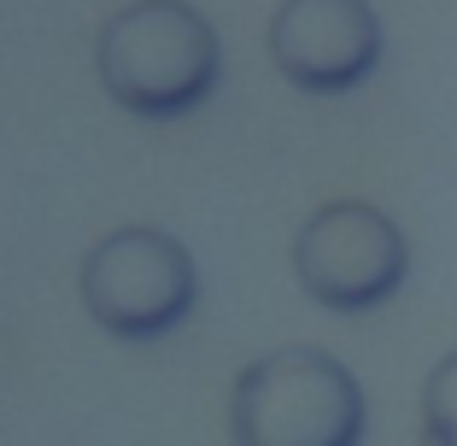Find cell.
I'll return each instance as SVG.
<instances>
[{
  "label": "cell",
  "instance_id": "1",
  "mask_svg": "<svg viewBox=\"0 0 457 446\" xmlns=\"http://www.w3.org/2000/svg\"><path fill=\"white\" fill-rule=\"evenodd\" d=\"M106 95L135 118H182L217 88L223 47L188 0H135L95 41Z\"/></svg>",
  "mask_w": 457,
  "mask_h": 446
},
{
  "label": "cell",
  "instance_id": "2",
  "mask_svg": "<svg viewBox=\"0 0 457 446\" xmlns=\"http://www.w3.org/2000/svg\"><path fill=\"white\" fill-rule=\"evenodd\" d=\"M363 388L335 352L276 347L246 365L228 393L235 446H363Z\"/></svg>",
  "mask_w": 457,
  "mask_h": 446
},
{
  "label": "cell",
  "instance_id": "3",
  "mask_svg": "<svg viewBox=\"0 0 457 446\" xmlns=\"http://www.w3.org/2000/svg\"><path fill=\"white\" fill-rule=\"evenodd\" d=\"M82 306L118 341H159L200 306V271L176 235L153 223L112 230L82 258Z\"/></svg>",
  "mask_w": 457,
  "mask_h": 446
},
{
  "label": "cell",
  "instance_id": "4",
  "mask_svg": "<svg viewBox=\"0 0 457 446\" xmlns=\"http://www.w3.org/2000/svg\"><path fill=\"white\" fill-rule=\"evenodd\" d=\"M294 276L317 306L340 311H376L411 276L404 230L370 200H328L299 223L294 235Z\"/></svg>",
  "mask_w": 457,
  "mask_h": 446
},
{
  "label": "cell",
  "instance_id": "5",
  "mask_svg": "<svg viewBox=\"0 0 457 446\" xmlns=\"http://www.w3.org/2000/svg\"><path fill=\"white\" fill-rule=\"evenodd\" d=\"M270 59L305 95H346L381 59V18L370 0H282Z\"/></svg>",
  "mask_w": 457,
  "mask_h": 446
},
{
  "label": "cell",
  "instance_id": "6",
  "mask_svg": "<svg viewBox=\"0 0 457 446\" xmlns=\"http://www.w3.org/2000/svg\"><path fill=\"white\" fill-rule=\"evenodd\" d=\"M422 441L457 446V352H445L422 382Z\"/></svg>",
  "mask_w": 457,
  "mask_h": 446
}]
</instances>
